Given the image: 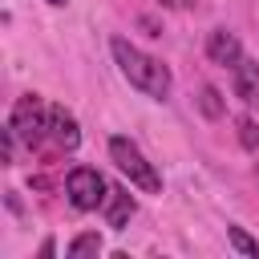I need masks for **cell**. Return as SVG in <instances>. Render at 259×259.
<instances>
[{
  "label": "cell",
  "mask_w": 259,
  "mask_h": 259,
  "mask_svg": "<svg viewBox=\"0 0 259 259\" xmlns=\"http://www.w3.org/2000/svg\"><path fill=\"white\" fill-rule=\"evenodd\" d=\"M109 49H113L117 69L125 73V81H130L134 89H142V93H150V97H158V101L170 93V69H166L162 61L146 57V53H142V49H134L125 36H113V40H109Z\"/></svg>",
  "instance_id": "1"
},
{
  "label": "cell",
  "mask_w": 259,
  "mask_h": 259,
  "mask_svg": "<svg viewBox=\"0 0 259 259\" xmlns=\"http://www.w3.org/2000/svg\"><path fill=\"white\" fill-rule=\"evenodd\" d=\"M109 158H113V166H117L138 190H146V194H158V190H162L158 170L146 162V154H142L130 138H109Z\"/></svg>",
  "instance_id": "2"
},
{
  "label": "cell",
  "mask_w": 259,
  "mask_h": 259,
  "mask_svg": "<svg viewBox=\"0 0 259 259\" xmlns=\"http://www.w3.org/2000/svg\"><path fill=\"white\" fill-rule=\"evenodd\" d=\"M8 125H12V134H16L24 146H40V138L49 134V113H45L40 97H36V93H24V97H16Z\"/></svg>",
  "instance_id": "3"
},
{
  "label": "cell",
  "mask_w": 259,
  "mask_h": 259,
  "mask_svg": "<svg viewBox=\"0 0 259 259\" xmlns=\"http://www.w3.org/2000/svg\"><path fill=\"white\" fill-rule=\"evenodd\" d=\"M65 194H69V202H73L77 210H97V206L105 202L109 186H105V178H101L97 170H89V166H73L69 178H65Z\"/></svg>",
  "instance_id": "4"
},
{
  "label": "cell",
  "mask_w": 259,
  "mask_h": 259,
  "mask_svg": "<svg viewBox=\"0 0 259 259\" xmlns=\"http://www.w3.org/2000/svg\"><path fill=\"white\" fill-rule=\"evenodd\" d=\"M206 57H210L214 65H223V69H227V65L235 69V65H239V57H243V45H239V36H235V32L214 28V32L206 36Z\"/></svg>",
  "instance_id": "5"
},
{
  "label": "cell",
  "mask_w": 259,
  "mask_h": 259,
  "mask_svg": "<svg viewBox=\"0 0 259 259\" xmlns=\"http://www.w3.org/2000/svg\"><path fill=\"white\" fill-rule=\"evenodd\" d=\"M49 134L61 150H77L81 146V130H77V117L65 109V105H53L49 109Z\"/></svg>",
  "instance_id": "6"
},
{
  "label": "cell",
  "mask_w": 259,
  "mask_h": 259,
  "mask_svg": "<svg viewBox=\"0 0 259 259\" xmlns=\"http://www.w3.org/2000/svg\"><path fill=\"white\" fill-rule=\"evenodd\" d=\"M105 223L113 227V231H121L130 219H134V210H138V202L130 198V190L125 186H109V194H105Z\"/></svg>",
  "instance_id": "7"
},
{
  "label": "cell",
  "mask_w": 259,
  "mask_h": 259,
  "mask_svg": "<svg viewBox=\"0 0 259 259\" xmlns=\"http://www.w3.org/2000/svg\"><path fill=\"white\" fill-rule=\"evenodd\" d=\"M235 93L243 101H259V61L239 57V65H235Z\"/></svg>",
  "instance_id": "8"
},
{
  "label": "cell",
  "mask_w": 259,
  "mask_h": 259,
  "mask_svg": "<svg viewBox=\"0 0 259 259\" xmlns=\"http://www.w3.org/2000/svg\"><path fill=\"white\" fill-rule=\"evenodd\" d=\"M198 109H202L206 117H223L227 101H223V93H219L214 85H202V93H198Z\"/></svg>",
  "instance_id": "9"
},
{
  "label": "cell",
  "mask_w": 259,
  "mask_h": 259,
  "mask_svg": "<svg viewBox=\"0 0 259 259\" xmlns=\"http://www.w3.org/2000/svg\"><path fill=\"white\" fill-rule=\"evenodd\" d=\"M97 251H101V239H97L93 231L77 235V239H73V243L65 247V255H69V259H81V255H97Z\"/></svg>",
  "instance_id": "10"
},
{
  "label": "cell",
  "mask_w": 259,
  "mask_h": 259,
  "mask_svg": "<svg viewBox=\"0 0 259 259\" xmlns=\"http://www.w3.org/2000/svg\"><path fill=\"white\" fill-rule=\"evenodd\" d=\"M227 235H231V247H235V251H239V255H251V259H255V255H259V243H255V239H251V235H247V231H243V227H231V231H227Z\"/></svg>",
  "instance_id": "11"
},
{
  "label": "cell",
  "mask_w": 259,
  "mask_h": 259,
  "mask_svg": "<svg viewBox=\"0 0 259 259\" xmlns=\"http://www.w3.org/2000/svg\"><path fill=\"white\" fill-rule=\"evenodd\" d=\"M239 142H243L247 150H259V121H251V117H239Z\"/></svg>",
  "instance_id": "12"
},
{
  "label": "cell",
  "mask_w": 259,
  "mask_h": 259,
  "mask_svg": "<svg viewBox=\"0 0 259 259\" xmlns=\"http://www.w3.org/2000/svg\"><path fill=\"white\" fill-rule=\"evenodd\" d=\"M166 8H186V4H194V0H162Z\"/></svg>",
  "instance_id": "13"
},
{
  "label": "cell",
  "mask_w": 259,
  "mask_h": 259,
  "mask_svg": "<svg viewBox=\"0 0 259 259\" xmlns=\"http://www.w3.org/2000/svg\"><path fill=\"white\" fill-rule=\"evenodd\" d=\"M49 4H57V8H61V4H69V0H49Z\"/></svg>",
  "instance_id": "14"
}]
</instances>
